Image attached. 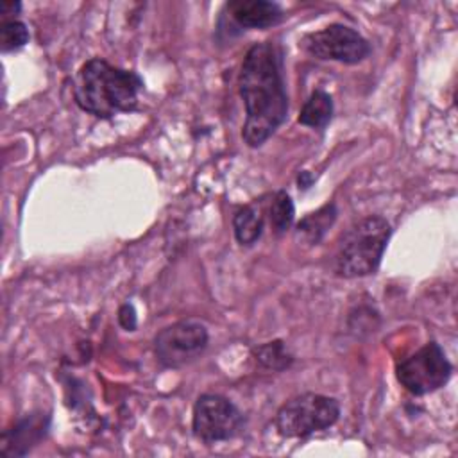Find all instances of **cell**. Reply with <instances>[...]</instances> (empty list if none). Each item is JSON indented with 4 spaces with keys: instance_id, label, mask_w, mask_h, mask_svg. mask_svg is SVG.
<instances>
[{
    "instance_id": "obj_18",
    "label": "cell",
    "mask_w": 458,
    "mask_h": 458,
    "mask_svg": "<svg viewBox=\"0 0 458 458\" xmlns=\"http://www.w3.org/2000/svg\"><path fill=\"white\" fill-rule=\"evenodd\" d=\"M20 9H21V4H20V2H2V14H4V16H7V14H16Z\"/></svg>"
},
{
    "instance_id": "obj_17",
    "label": "cell",
    "mask_w": 458,
    "mask_h": 458,
    "mask_svg": "<svg viewBox=\"0 0 458 458\" xmlns=\"http://www.w3.org/2000/svg\"><path fill=\"white\" fill-rule=\"evenodd\" d=\"M118 322H120V326L123 329L134 331V327L138 324V317H136V310H134L132 304L125 302V304L120 306V310H118Z\"/></svg>"
},
{
    "instance_id": "obj_16",
    "label": "cell",
    "mask_w": 458,
    "mask_h": 458,
    "mask_svg": "<svg viewBox=\"0 0 458 458\" xmlns=\"http://www.w3.org/2000/svg\"><path fill=\"white\" fill-rule=\"evenodd\" d=\"M29 41V29L20 20H5L0 27V47L2 52L21 48Z\"/></svg>"
},
{
    "instance_id": "obj_5",
    "label": "cell",
    "mask_w": 458,
    "mask_h": 458,
    "mask_svg": "<svg viewBox=\"0 0 458 458\" xmlns=\"http://www.w3.org/2000/svg\"><path fill=\"white\" fill-rule=\"evenodd\" d=\"M451 372L453 365L437 342H428L395 367L397 381L413 395H426L438 390L449 381Z\"/></svg>"
},
{
    "instance_id": "obj_3",
    "label": "cell",
    "mask_w": 458,
    "mask_h": 458,
    "mask_svg": "<svg viewBox=\"0 0 458 458\" xmlns=\"http://www.w3.org/2000/svg\"><path fill=\"white\" fill-rule=\"evenodd\" d=\"M392 225L383 216H367L342 236L335 254V274L345 279L374 274L381 263Z\"/></svg>"
},
{
    "instance_id": "obj_4",
    "label": "cell",
    "mask_w": 458,
    "mask_h": 458,
    "mask_svg": "<svg viewBox=\"0 0 458 458\" xmlns=\"http://www.w3.org/2000/svg\"><path fill=\"white\" fill-rule=\"evenodd\" d=\"M340 417L335 397L306 392L288 399L276 413V428L281 437L304 438L331 428Z\"/></svg>"
},
{
    "instance_id": "obj_8",
    "label": "cell",
    "mask_w": 458,
    "mask_h": 458,
    "mask_svg": "<svg viewBox=\"0 0 458 458\" xmlns=\"http://www.w3.org/2000/svg\"><path fill=\"white\" fill-rule=\"evenodd\" d=\"M302 48L317 59L344 64L361 63L370 54L369 41L358 30L344 23H331L320 30L306 34L302 38Z\"/></svg>"
},
{
    "instance_id": "obj_1",
    "label": "cell",
    "mask_w": 458,
    "mask_h": 458,
    "mask_svg": "<svg viewBox=\"0 0 458 458\" xmlns=\"http://www.w3.org/2000/svg\"><path fill=\"white\" fill-rule=\"evenodd\" d=\"M238 89L247 113L242 138L252 148L261 147L288 114L281 59L270 41L249 48L242 63Z\"/></svg>"
},
{
    "instance_id": "obj_9",
    "label": "cell",
    "mask_w": 458,
    "mask_h": 458,
    "mask_svg": "<svg viewBox=\"0 0 458 458\" xmlns=\"http://www.w3.org/2000/svg\"><path fill=\"white\" fill-rule=\"evenodd\" d=\"M48 417L43 413L27 415L18 420L11 429L4 431L0 454L2 456H23L47 435Z\"/></svg>"
},
{
    "instance_id": "obj_11",
    "label": "cell",
    "mask_w": 458,
    "mask_h": 458,
    "mask_svg": "<svg viewBox=\"0 0 458 458\" xmlns=\"http://www.w3.org/2000/svg\"><path fill=\"white\" fill-rule=\"evenodd\" d=\"M336 215H338V209H336L335 202H327L322 208H318L317 211L308 213L304 218H301L295 233L306 243H318L322 240V236L327 233V229L335 224Z\"/></svg>"
},
{
    "instance_id": "obj_7",
    "label": "cell",
    "mask_w": 458,
    "mask_h": 458,
    "mask_svg": "<svg viewBox=\"0 0 458 458\" xmlns=\"http://www.w3.org/2000/svg\"><path fill=\"white\" fill-rule=\"evenodd\" d=\"M243 428V415L233 401L220 394H202L197 397L191 417L193 435L206 442H224L234 438Z\"/></svg>"
},
{
    "instance_id": "obj_13",
    "label": "cell",
    "mask_w": 458,
    "mask_h": 458,
    "mask_svg": "<svg viewBox=\"0 0 458 458\" xmlns=\"http://www.w3.org/2000/svg\"><path fill=\"white\" fill-rule=\"evenodd\" d=\"M263 215L256 206H243L233 216L234 238L240 245H252L263 233Z\"/></svg>"
},
{
    "instance_id": "obj_10",
    "label": "cell",
    "mask_w": 458,
    "mask_h": 458,
    "mask_svg": "<svg viewBox=\"0 0 458 458\" xmlns=\"http://www.w3.org/2000/svg\"><path fill=\"white\" fill-rule=\"evenodd\" d=\"M225 9L231 20L243 29H268L284 18L281 5L268 0H234L225 4Z\"/></svg>"
},
{
    "instance_id": "obj_12",
    "label": "cell",
    "mask_w": 458,
    "mask_h": 458,
    "mask_svg": "<svg viewBox=\"0 0 458 458\" xmlns=\"http://www.w3.org/2000/svg\"><path fill=\"white\" fill-rule=\"evenodd\" d=\"M333 116V98L324 89H315L299 113V123L306 127L324 129Z\"/></svg>"
},
{
    "instance_id": "obj_15",
    "label": "cell",
    "mask_w": 458,
    "mask_h": 458,
    "mask_svg": "<svg viewBox=\"0 0 458 458\" xmlns=\"http://www.w3.org/2000/svg\"><path fill=\"white\" fill-rule=\"evenodd\" d=\"M268 215H270V225L274 229V233L284 234L292 224H293V216H295V208L292 202V197L286 191H277L272 197L270 208H268Z\"/></svg>"
},
{
    "instance_id": "obj_6",
    "label": "cell",
    "mask_w": 458,
    "mask_h": 458,
    "mask_svg": "<svg viewBox=\"0 0 458 458\" xmlns=\"http://www.w3.org/2000/svg\"><path fill=\"white\" fill-rule=\"evenodd\" d=\"M209 342L206 326L195 318L177 320L154 336L156 360L168 369L184 367L202 356Z\"/></svg>"
},
{
    "instance_id": "obj_19",
    "label": "cell",
    "mask_w": 458,
    "mask_h": 458,
    "mask_svg": "<svg viewBox=\"0 0 458 458\" xmlns=\"http://www.w3.org/2000/svg\"><path fill=\"white\" fill-rule=\"evenodd\" d=\"M311 184V177H310V174L308 172H302L301 175H299V188L302 186V188H308Z\"/></svg>"
},
{
    "instance_id": "obj_14",
    "label": "cell",
    "mask_w": 458,
    "mask_h": 458,
    "mask_svg": "<svg viewBox=\"0 0 458 458\" xmlns=\"http://www.w3.org/2000/svg\"><path fill=\"white\" fill-rule=\"evenodd\" d=\"M252 356L261 367L268 370H284L293 361V356L286 349V344L283 340H274V342H267L254 347Z\"/></svg>"
},
{
    "instance_id": "obj_2",
    "label": "cell",
    "mask_w": 458,
    "mask_h": 458,
    "mask_svg": "<svg viewBox=\"0 0 458 458\" xmlns=\"http://www.w3.org/2000/svg\"><path fill=\"white\" fill-rule=\"evenodd\" d=\"M143 79L131 70L116 68L100 57L86 61L73 84L77 106L98 118H111L116 113H131L138 107V95Z\"/></svg>"
}]
</instances>
